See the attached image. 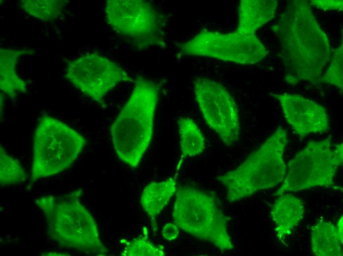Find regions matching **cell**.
Masks as SVG:
<instances>
[{
    "label": "cell",
    "instance_id": "8",
    "mask_svg": "<svg viewBox=\"0 0 343 256\" xmlns=\"http://www.w3.org/2000/svg\"><path fill=\"white\" fill-rule=\"evenodd\" d=\"M343 161V143H333L331 136L309 141L288 162L282 184L274 195L331 186Z\"/></svg>",
    "mask_w": 343,
    "mask_h": 256
},
{
    "label": "cell",
    "instance_id": "15",
    "mask_svg": "<svg viewBox=\"0 0 343 256\" xmlns=\"http://www.w3.org/2000/svg\"><path fill=\"white\" fill-rule=\"evenodd\" d=\"M277 0H242L239 5L237 28L245 33L255 34L276 14Z\"/></svg>",
    "mask_w": 343,
    "mask_h": 256
},
{
    "label": "cell",
    "instance_id": "12",
    "mask_svg": "<svg viewBox=\"0 0 343 256\" xmlns=\"http://www.w3.org/2000/svg\"><path fill=\"white\" fill-rule=\"evenodd\" d=\"M272 96L278 100L283 117L301 138L330 130L329 116L321 105L297 94L274 93Z\"/></svg>",
    "mask_w": 343,
    "mask_h": 256
},
{
    "label": "cell",
    "instance_id": "17",
    "mask_svg": "<svg viewBox=\"0 0 343 256\" xmlns=\"http://www.w3.org/2000/svg\"><path fill=\"white\" fill-rule=\"evenodd\" d=\"M312 253L316 256H342L343 244L337 226L332 223L320 220L310 228Z\"/></svg>",
    "mask_w": 343,
    "mask_h": 256
},
{
    "label": "cell",
    "instance_id": "21",
    "mask_svg": "<svg viewBox=\"0 0 343 256\" xmlns=\"http://www.w3.org/2000/svg\"><path fill=\"white\" fill-rule=\"evenodd\" d=\"M145 228L143 234L134 238L127 243L121 253L123 256H163L165 255L162 246H157L148 238Z\"/></svg>",
    "mask_w": 343,
    "mask_h": 256
},
{
    "label": "cell",
    "instance_id": "18",
    "mask_svg": "<svg viewBox=\"0 0 343 256\" xmlns=\"http://www.w3.org/2000/svg\"><path fill=\"white\" fill-rule=\"evenodd\" d=\"M181 152L178 168L183 159L201 154L206 148V138L197 123L189 117L177 121Z\"/></svg>",
    "mask_w": 343,
    "mask_h": 256
},
{
    "label": "cell",
    "instance_id": "26",
    "mask_svg": "<svg viewBox=\"0 0 343 256\" xmlns=\"http://www.w3.org/2000/svg\"><path fill=\"white\" fill-rule=\"evenodd\" d=\"M41 256H69V254L57 252H46L41 254Z\"/></svg>",
    "mask_w": 343,
    "mask_h": 256
},
{
    "label": "cell",
    "instance_id": "20",
    "mask_svg": "<svg viewBox=\"0 0 343 256\" xmlns=\"http://www.w3.org/2000/svg\"><path fill=\"white\" fill-rule=\"evenodd\" d=\"M27 174L20 162L0 145V185L4 187L24 182Z\"/></svg>",
    "mask_w": 343,
    "mask_h": 256
},
{
    "label": "cell",
    "instance_id": "10",
    "mask_svg": "<svg viewBox=\"0 0 343 256\" xmlns=\"http://www.w3.org/2000/svg\"><path fill=\"white\" fill-rule=\"evenodd\" d=\"M193 89L207 125L227 147L237 142L240 135L239 114L237 104L226 88L209 78L197 77Z\"/></svg>",
    "mask_w": 343,
    "mask_h": 256
},
{
    "label": "cell",
    "instance_id": "5",
    "mask_svg": "<svg viewBox=\"0 0 343 256\" xmlns=\"http://www.w3.org/2000/svg\"><path fill=\"white\" fill-rule=\"evenodd\" d=\"M172 215L174 223L188 234L222 253L233 249L228 231L230 218L213 194L194 186H181L175 192Z\"/></svg>",
    "mask_w": 343,
    "mask_h": 256
},
{
    "label": "cell",
    "instance_id": "7",
    "mask_svg": "<svg viewBox=\"0 0 343 256\" xmlns=\"http://www.w3.org/2000/svg\"><path fill=\"white\" fill-rule=\"evenodd\" d=\"M105 15L110 28L134 48L165 45L166 18L149 1L108 0Z\"/></svg>",
    "mask_w": 343,
    "mask_h": 256
},
{
    "label": "cell",
    "instance_id": "4",
    "mask_svg": "<svg viewBox=\"0 0 343 256\" xmlns=\"http://www.w3.org/2000/svg\"><path fill=\"white\" fill-rule=\"evenodd\" d=\"M288 141L287 130L279 127L240 164L217 176L216 180L226 189L227 200L237 201L281 183L286 173L284 153Z\"/></svg>",
    "mask_w": 343,
    "mask_h": 256
},
{
    "label": "cell",
    "instance_id": "14",
    "mask_svg": "<svg viewBox=\"0 0 343 256\" xmlns=\"http://www.w3.org/2000/svg\"><path fill=\"white\" fill-rule=\"evenodd\" d=\"M177 190V174L160 182H152L143 189L141 196V207L151 221L154 234L157 231L156 218L168 204Z\"/></svg>",
    "mask_w": 343,
    "mask_h": 256
},
{
    "label": "cell",
    "instance_id": "19",
    "mask_svg": "<svg viewBox=\"0 0 343 256\" xmlns=\"http://www.w3.org/2000/svg\"><path fill=\"white\" fill-rule=\"evenodd\" d=\"M66 3L62 0H22L20 6L31 17L42 21L52 22L60 17Z\"/></svg>",
    "mask_w": 343,
    "mask_h": 256
},
{
    "label": "cell",
    "instance_id": "25",
    "mask_svg": "<svg viewBox=\"0 0 343 256\" xmlns=\"http://www.w3.org/2000/svg\"><path fill=\"white\" fill-rule=\"evenodd\" d=\"M337 231L340 237V238L342 242H343V219L342 216L338 220L337 225Z\"/></svg>",
    "mask_w": 343,
    "mask_h": 256
},
{
    "label": "cell",
    "instance_id": "24",
    "mask_svg": "<svg viewBox=\"0 0 343 256\" xmlns=\"http://www.w3.org/2000/svg\"><path fill=\"white\" fill-rule=\"evenodd\" d=\"M163 237L169 241L175 239L179 234L178 227L174 223H167L163 228Z\"/></svg>",
    "mask_w": 343,
    "mask_h": 256
},
{
    "label": "cell",
    "instance_id": "9",
    "mask_svg": "<svg viewBox=\"0 0 343 256\" xmlns=\"http://www.w3.org/2000/svg\"><path fill=\"white\" fill-rule=\"evenodd\" d=\"M180 53L186 56L204 57L240 64H256L269 51L256 34L236 29L222 32L203 29L180 43Z\"/></svg>",
    "mask_w": 343,
    "mask_h": 256
},
{
    "label": "cell",
    "instance_id": "3",
    "mask_svg": "<svg viewBox=\"0 0 343 256\" xmlns=\"http://www.w3.org/2000/svg\"><path fill=\"white\" fill-rule=\"evenodd\" d=\"M83 192L78 188L62 195L41 196L34 202L45 217L48 235L60 247L90 256L107 255L97 223L81 202Z\"/></svg>",
    "mask_w": 343,
    "mask_h": 256
},
{
    "label": "cell",
    "instance_id": "2",
    "mask_svg": "<svg viewBox=\"0 0 343 256\" xmlns=\"http://www.w3.org/2000/svg\"><path fill=\"white\" fill-rule=\"evenodd\" d=\"M132 91L111 125L112 144L118 158L137 167L151 142L161 83L137 77Z\"/></svg>",
    "mask_w": 343,
    "mask_h": 256
},
{
    "label": "cell",
    "instance_id": "23",
    "mask_svg": "<svg viewBox=\"0 0 343 256\" xmlns=\"http://www.w3.org/2000/svg\"><path fill=\"white\" fill-rule=\"evenodd\" d=\"M308 1L310 5L324 11L331 10L342 11L343 9V0H312Z\"/></svg>",
    "mask_w": 343,
    "mask_h": 256
},
{
    "label": "cell",
    "instance_id": "6",
    "mask_svg": "<svg viewBox=\"0 0 343 256\" xmlns=\"http://www.w3.org/2000/svg\"><path fill=\"white\" fill-rule=\"evenodd\" d=\"M86 143L83 135L65 123L49 115L40 116L34 134L31 182L70 167Z\"/></svg>",
    "mask_w": 343,
    "mask_h": 256
},
{
    "label": "cell",
    "instance_id": "16",
    "mask_svg": "<svg viewBox=\"0 0 343 256\" xmlns=\"http://www.w3.org/2000/svg\"><path fill=\"white\" fill-rule=\"evenodd\" d=\"M31 49L1 48L0 51V88L1 91L12 99L27 90V84L16 71L18 58L33 53Z\"/></svg>",
    "mask_w": 343,
    "mask_h": 256
},
{
    "label": "cell",
    "instance_id": "1",
    "mask_svg": "<svg viewBox=\"0 0 343 256\" xmlns=\"http://www.w3.org/2000/svg\"><path fill=\"white\" fill-rule=\"evenodd\" d=\"M271 29L280 47L284 81L295 86L303 81L321 85L332 56L328 36L307 0L289 2Z\"/></svg>",
    "mask_w": 343,
    "mask_h": 256
},
{
    "label": "cell",
    "instance_id": "13",
    "mask_svg": "<svg viewBox=\"0 0 343 256\" xmlns=\"http://www.w3.org/2000/svg\"><path fill=\"white\" fill-rule=\"evenodd\" d=\"M305 206L300 197L290 193L278 196L271 209V216L277 238L283 240L303 219Z\"/></svg>",
    "mask_w": 343,
    "mask_h": 256
},
{
    "label": "cell",
    "instance_id": "22",
    "mask_svg": "<svg viewBox=\"0 0 343 256\" xmlns=\"http://www.w3.org/2000/svg\"><path fill=\"white\" fill-rule=\"evenodd\" d=\"M329 65L321 78V83L333 85L343 90V42L332 53Z\"/></svg>",
    "mask_w": 343,
    "mask_h": 256
},
{
    "label": "cell",
    "instance_id": "11",
    "mask_svg": "<svg viewBox=\"0 0 343 256\" xmlns=\"http://www.w3.org/2000/svg\"><path fill=\"white\" fill-rule=\"evenodd\" d=\"M65 77L82 94L100 104H104V97L118 84L134 81L116 62L90 52L69 62Z\"/></svg>",
    "mask_w": 343,
    "mask_h": 256
}]
</instances>
